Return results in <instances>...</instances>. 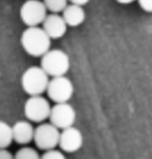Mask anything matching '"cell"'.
<instances>
[{
    "mask_svg": "<svg viewBox=\"0 0 152 159\" xmlns=\"http://www.w3.org/2000/svg\"><path fill=\"white\" fill-rule=\"evenodd\" d=\"M51 40L40 25L38 27H27V30L21 34L20 43L24 51L34 58H42L47 51L51 50Z\"/></svg>",
    "mask_w": 152,
    "mask_h": 159,
    "instance_id": "1",
    "label": "cell"
},
{
    "mask_svg": "<svg viewBox=\"0 0 152 159\" xmlns=\"http://www.w3.org/2000/svg\"><path fill=\"white\" fill-rule=\"evenodd\" d=\"M48 83H50V76L40 66L39 67L32 66L27 68L21 75V87L29 96L43 95L47 91Z\"/></svg>",
    "mask_w": 152,
    "mask_h": 159,
    "instance_id": "2",
    "label": "cell"
},
{
    "mask_svg": "<svg viewBox=\"0 0 152 159\" xmlns=\"http://www.w3.org/2000/svg\"><path fill=\"white\" fill-rule=\"evenodd\" d=\"M40 67L51 78L63 76L69 70V58L61 50H50L42 56Z\"/></svg>",
    "mask_w": 152,
    "mask_h": 159,
    "instance_id": "3",
    "label": "cell"
},
{
    "mask_svg": "<svg viewBox=\"0 0 152 159\" xmlns=\"http://www.w3.org/2000/svg\"><path fill=\"white\" fill-rule=\"evenodd\" d=\"M51 104L42 95L29 96L24 104V115L31 123H43L50 118Z\"/></svg>",
    "mask_w": 152,
    "mask_h": 159,
    "instance_id": "4",
    "label": "cell"
},
{
    "mask_svg": "<svg viewBox=\"0 0 152 159\" xmlns=\"http://www.w3.org/2000/svg\"><path fill=\"white\" fill-rule=\"evenodd\" d=\"M59 138L60 130L52 123H40L34 132V142L36 147L43 151L56 148L59 146Z\"/></svg>",
    "mask_w": 152,
    "mask_h": 159,
    "instance_id": "5",
    "label": "cell"
},
{
    "mask_svg": "<svg viewBox=\"0 0 152 159\" xmlns=\"http://www.w3.org/2000/svg\"><path fill=\"white\" fill-rule=\"evenodd\" d=\"M46 92L48 98L55 103H67L74 95V84L65 75L55 76L50 79Z\"/></svg>",
    "mask_w": 152,
    "mask_h": 159,
    "instance_id": "6",
    "label": "cell"
},
{
    "mask_svg": "<svg viewBox=\"0 0 152 159\" xmlns=\"http://www.w3.org/2000/svg\"><path fill=\"white\" fill-rule=\"evenodd\" d=\"M47 12L42 0H27L20 8V19L27 27H38L44 21Z\"/></svg>",
    "mask_w": 152,
    "mask_h": 159,
    "instance_id": "7",
    "label": "cell"
},
{
    "mask_svg": "<svg viewBox=\"0 0 152 159\" xmlns=\"http://www.w3.org/2000/svg\"><path fill=\"white\" fill-rule=\"evenodd\" d=\"M50 123H52L59 130H64L74 126L76 120V111L68 102L67 103H55L51 107L50 112Z\"/></svg>",
    "mask_w": 152,
    "mask_h": 159,
    "instance_id": "8",
    "label": "cell"
},
{
    "mask_svg": "<svg viewBox=\"0 0 152 159\" xmlns=\"http://www.w3.org/2000/svg\"><path fill=\"white\" fill-rule=\"evenodd\" d=\"M83 146V134L76 127L71 126L60 131L59 147L63 152H76Z\"/></svg>",
    "mask_w": 152,
    "mask_h": 159,
    "instance_id": "9",
    "label": "cell"
},
{
    "mask_svg": "<svg viewBox=\"0 0 152 159\" xmlns=\"http://www.w3.org/2000/svg\"><path fill=\"white\" fill-rule=\"evenodd\" d=\"M67 27L68 25L65 24L63 16L59 14H48L42 23V28L46 31V34L51 39L63 38L67 32Z\"/></svg>",
    "mask_w": 152,
    "mask_h": 159,
    "instance_id": "10",
    "label": "cell"
},
{
    "mask_svg": "<svg viewBox=\"0 0 152 159\" xmlns=\"http://www.w3.org/2000/svg\"><path fill=\"white\" fill-rule=\"evenodd\" d=\"M35 127L29 120H19L12 126V138L17 144L27 146L34 140Z\"/></svg>",
    "mask_w": 152,
    "mask_h": 159,
    "instance_id": "11",
    "label": "cell"
},
{
    "mask_svg": "<svg viewBox=\"0 0 152 159\" xmlns=\"http://www.w3.org/2000/svg\"><path fill=\"white\" fill-rule=\"evenodd\" d=\"M61 16L68 27H78L86 20V11L82 6L68 4L61 12Z\"/></svg>",
    "mask_w": 152,
    "mask_h": 159,
    "instance_id": "12",
    "label": "cell"
},
{
    "mask_svg": "<svg viewBox=\"0 0 152 159\" xmlns=\"http://www.w3.org/2000/svg\"><path fill=\"white\" fill-rule=\"evenodd\" d=\"M12 142V126L4 120H0V148H8Z\"/></svg>",
    "mask_w": 152,
    "mask_h": 159,
    "instance_id": "13",
    "label": "cell"
},
{
    "mask_svg": "<svg viewBox=\"0 0 152 159\" xmlns=\"http://www.w3.org/2000/svg\"><path fill=\"white\" fill-rule=\"evenodd\" d=\"M43 3L51 14H60L68 6V0H43Z\"/></svg>",
    "mask_w": 152,
    "mask_h": 159,
    "instance_id": "14",
    "label": "cell"
},
{
    "mask_svg": "<svg viewBox=\"0 0 152 159\" xmlns=\"http://www.w3.org/2000/svg\"><path fill=\"white\" fill-rule=\"evenodd\" d=\"M13 157L15 159H40V154L38 152V150L29 147V146H23L17 150Z\"/></svg>",
    "mask_w": 152,
    "mask_h": 159,
    "instance_id": "15",
    "label": "cell"
},
{
    "mask_svg": "<svg viewBox=\"0 0 152 159\" xmlns=\"http://www.w3.org/2000/svg\"><path fill=\"white\" fill-rule=\"evenodd\" d=\"M40 159H67L64 152L60 151V150L52 148V150H47L44 151L43 155H40Z\"/></svg>",
    "mask_w": 152,
    "mask_h": 159,
    "instance_id": "16",
    "label": "cell"
},
{
    "mask_svg": "<svg viewBox=\"0 0 152 159\" xmlns=\"http://www.w3.org/2000/svg\"><path fill=\"white\" fill-rule=\"evenodd\" d=\"M139 6L147 12H152V0H137Z\"/></svg>",
    "mask_w": 152,
    "mask_h": 159,
    "instance_id": "17",
    "label": "cell"
},
{
    "mask_svg": "<svg viewBox=\"0 0 152 159\" xmlns=\"http://www.w3.org/2000/svg\"><path fill=\"white\" fill-rule=\"evenodd\" d=\"M0 159H15V157L7 148H0Z\"/></svg>",
    "mask_w": 152,
    "mask_h": 159,
    "instance_id": "18",
    "label": "cell"
},
{
    "mask_svg": "<svg viewBox=\"0 0 152 159\" xmlns=\"http://www.w3.org/2000/svg\"><path fill=\"white\" fill-rule=\"evenodd\" d=\"M71 4H78V6H86V4L89 2V0H68Z\"/></svg>",
    "mask_w": 152,
    "mask_h": 159,
    "instance_id": "19",
    "label": "cell"
},
{
    "mask_svg": "<svg viewBox=\"0 0 152 159\" xmlns=\"http://www.w3.org/2000/svg\"><path fill=\"white\" fill-rule=\"evenodd\" d=\"M116 2L120 3V4H129V3L135 2V0H116Z\"/></svg>",
    "mask_w": 152,
    "mask_h": 159,
    "instance_id": "20",
    "label": "cell"
}]
</instances>
